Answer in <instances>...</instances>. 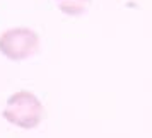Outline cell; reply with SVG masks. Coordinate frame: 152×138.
Segmentation results:
<instances>
[{
    "instance_id": "7a4b0ae2",
    "label": "cell",
    "mask_w": 152,
    "mask_h": 138,
    "mask_svg": "<svg viewBox=\"0 0 152 138\" xmlns=\"http://www.w3.org/2000/svg\"><path fill=\"white\" fill-rule=\"evenodd\" d=\"M38 49L39 34L29 28H12L0 34V53L12 62H22Z\"/></svg>"
},
{
    "instance_id": "6da1fadb",
    "label": "cell",
    "mask_w": 152,
    "mask_h": 138,
    "mask_svg": "<svg viewBox=\"0 0 152 138\" xmlns=\"http://www.w3.org/2000/svg\"><path fill=\"white\" fill-rule=\"evenodd\" d=\"M45 116L46 113L41 101L29 90H19L12 94L4 107V118L10 124L19 126L22 130L38 128Z\"/></svg>"
},
{
    "instance_id": "3957f363",
    "label": "cell",
    "mask_w": 152,
    "mask_h": 138,
    "mask_svg": "<svg viewBox=\"0 0 152 138\" xmlns=\"http://www.w3.org/2000/svg\"><path fill=\"white\" fill-rule=\"evenodd\" d=\"M91 0H62L58 9L67 15H80L89 7Z\"/></svg>"
}]
</instances>
